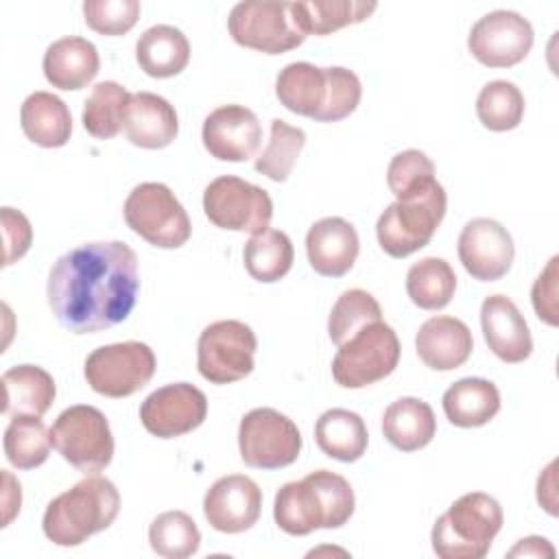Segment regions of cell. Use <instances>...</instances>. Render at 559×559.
I'll return each mask as SVG.
<instances>
[{
	"label": "cell",
	"mask_w": 559,
	"mask_h": 559,
	"mask_svg": "<svg viewBox=\"0 0 559 559\" xmlns=\"http://www.w3.org/2000/svg\"><path fill=\"white\" fill-rule=\"evenodd\" d=\"M140 290L138 255L122 240L83 242L50 269L48 306L72 334H94L124 321Z\"/></svg>",
	"instance_id": "obj_1"
},
{
	"label": "cell",
	"mask_w": 559,
	"mask_h": 559,
	"mask_svg": "<svg viewBox=\"0 0 559 559\" xmlns=\"http://www.w3.org/2000/svg\"><path fill=\"white\" fill-rule=\"evenodd\" d=\"M382 432L393 448L415 452L432 441L437 419L428 402L419 397H400L384 411Z\"/></svg>",
	"instance_id": "obj_28"
},
{
	"label": "cell",
	"mask_w": 559,
	"mask_h": 559,
	"mask_svg": "<svg viewBox=\"0 0 559 559\" xmlns=\"http://www.w3.org/2000/svg\"><path fill=\"white\" fill-rule=\"evenodd\" d=\"M50 430L35 415H15L4 430V454L17 469H35L50 454Z\"/></svg>",
	"instance_id": "obj_35"
},
{
	"label": "cell",
	"mask_w": 559,
	"mask_h": 559,
	"mask_svg": "<svg viewBox=\"0 0 559 559\" xmlns=\"http://www.w3.org/2000/svg\"><path fill=\"white\" fill-rule=\"evenodd\" d=\"M118 511L120 493L116 485L109 478L90 474L48 502L41 528L52 544L70 548L109 528Z\"/></svg>",
	"instance_id": "obj_3"
},
{
	"label": "cell",
	"mask_w": 559,
	"mask_h": 559,
	"mask_svg": "<svg viewBox=\"0 0 559 559\" xmlns=\"http://www.w3.org/2000/svg\"><path fill=\"white\" fill-rule=\"evenodd\" d=\"M360 240L354 225L341 216L317 221L306 234L310 266L325 277L345 275L358 258Z\"/></svg>",
	"instance_id": "obj_20"
},
{
	"label": "cell",
	"mask_w": 559,
	"mask_h": 559,
	"mask_svg": "<svg viewBox=\"0 0 559 559\" xmlns=\"http://www.w3.org/2000/svg\"><path fill=\"white\" fill-rule=\"evenodd\" d=\"M533 26L515 11L498 9L483 15L469 31L467 48L487 68H511L533 48Z\"/></svg>",
	"instance_id": "obj_14"
},
{
	"label": "cell",
	"mask_w": 559,
	"mask_h": 559,
	"mask_svg": "<svg viewBox=\"0 0 559 559\" xmlns=\"http://www.w3.org/2000/svg\"><path fill=\"white\" fill-rule=\"evenodd\" d=\"M509 557H555V548L544 537H524L511 550Z\"/></svg>",
	"instance_id": "obj_47"
},
{
	"label": "cell",
	"mask_w": 559,
	"mask_h": 559,
	"mask_svg": "<svg viewBox=\"0 0 559 559\" xmlns=\"http://www.w3.org/2000/svg\"><path fill=\"white\" fill-rule=\"evenodd\" d=\"M456 251L463 269L478 282L504 277L515 258L511 234L493 218L469 221L461 229Z\"/></svg>",
	"instance_id": "obj_16"
},
{
	"label": "cell",
	"mask_w": 559,
	"mask_h": 559,
	"mask_svg": "<svg viewBox=\"0 0 559 559\" xmlns=\"http://www.w3.org/2000/svg\"><path fill=\"white\" fill-rule=\"evenodd\" d=\"M415 349L426 367L435 371H450L469 358L474 338L461 319L439 314L421 323L415 336Z\"/></svg>",
	"instance_id": "obj_22"
},
{
	"label": "cell",
	"mask_w": 559,
	"mask_h": 559,
	"mask_svg": "<svg viewBox=\"0 0 559 559\" xmlns=\"http://www.w3.org/2000/svg\"><path fill=\"white\" fill-rule=\"evenodd\" d=\"M445 207L448 197L437 179L391 203L376 223V236L382 251L391 258H406L426 247L441 225Z\"/></svg>",
	"instance_id": "obj_5"
},
{
	"label": "cell",
	"mask_w": 559,
	"mask_h": 559,
	"mask_svg": "<svg viewBox=\"0 0 559 559\" xmlns=\"http://www.w3.org/2000/svg\"><path fill=\"white\" fill-rule=\"evenodd\" d=\"M85 24L100 35H124L140 17L138 0H85Z\"/></svg>",
	"instance_id": "obj_40"
},
{
	"label": "cell",
	"mask_w": 559,
	"mask_h": 559,
	"mask_svg": "<svg viewBox=\"0 0 559 559\" xmlns=\"http://www.w3.org/2000/svg\"><path fill=\"white\" fill-rule=\"evenodd\" d=\"M50 441L72 467L85 476L103 472L114 456V437L107 417L90 404L66 408L50 428Z\"/></svg>",
	"instance_id": "obj_7"
},
{
	"label": "cell",
	"mask_w": 559,
	"mask_h": 559,
	"mask_svg": "<svg viewBox=\"0 0 559 559\" xmlns=\"http://www.w3.org/2000/svg\"><path fill=\"white\" fill-rule=\"evenodd\" d=\"M127 140L140 148H164L179 131L175 107L159 94L135 92L129 98L122 124Z\"/></svg>",
	"instance_id": "obj_21"
},
{
	"label": "cell",
	"mask_w": 559,
	"mask_h": 559,
	"mask_svg": "<svg viewBox=\"0 0 559 559\" xmlns=\"http://www.w3.org/2000/svg\"><path fill=\"white\" fill-rule=\"evenodd\" d=\"M148 542L159 557L186 559L199 550L201 533L188 513L166 511L151 522Z\"/></svg>",
	"instance_id": "obj_36"
},
{
	"label": "cell",
	"mask_w": 559,
	"mask_h": 559,
	"mask_svg": "<svg viewBox=\"0 0 559 559\" xmlns=\"http://www.w3.org/2000/svg\"><path fill=\"white\" fill-rule=\"evenodd\" d=\"M400 341L391 325L376 321L338 345L332 360V376L345 389H362L386 376L400 362Z\"/></svg>",
	"instance_id": "obj_8"
},
{
	"label": "cell",
	"mask_w": 559,
	"mask_h": 559,
	"mask_svg": "<svg viewBox=\"0 0 559 559\" xmlns=\"http://www.w3.org/2000/svg\"><path fill=\"white\" fill-rule=\"evenodd\" d=\"M240 459L249 467L280 469L297 461L301 435L293 419L275 408H253L238 426Z\"/></svg>",
	"instance_id": "obj_11"
},
{
	"label": "cell",
	"mask_w": 559,
	"mask_h": 559,
	"mask_svg": "<svg viewBox=\"0 0 559 559\" xmlns=\"http://www.w3.org/2000/svg\"><path fill=\"white\" fill-rule=\"evenodd\" d=\"M376 9H378V2H365V0L290 2V13L306 37L328 35L347 24L365 22Z\"/></svg>",
	"instance_id": "obj_31"
},
{
	"label": "cell",
	"mask_w": 559,
	"mask_h": 559,
	"mask_svg": "<svg viewBox=\"0 0 559 559\" xmlns=\"http://www.w3.org/2000/svg\"><path fill=\"white\" fill-rule=\"evenodd\" d=\"M155 373V354L146 343L124 341L94 349L85 360L87 384L105 397H129Z\"/></svg>",
	"instance_id": "obj_10"
},
{
	"label": "cell",
	"mask_w": 559,
	"mask_h": 559,
	"mask_svg": "<svg viewBox=\"0 0 559 559\" xmlns=\"http://www.w3.org/2000/svg\"><path fill=\"white\" fill-rule=\"evenodd\" d=\"M352 485L330 469H317L277 489L275 524L288 535H310L317 528H341L354 513Z\"/></svg>",
	"instance_id": "obj_2"
},
{
	"label": "cell",
	"mask_w": 559,
	"mask_h": 559,
	"mask_svg": "<svg viewBox=\"0 0 559 559\" xmlns=\"http://www.w3.org/2000/svg\"><path fill=\"white\" fill-rule=\"evenodd\" d=\"M502 528V509L483 491L461 496L437 518L430 542L441 559H483Z\"/></svg>",
	"instance_id": "obj_4"
},
{
	"label": "cell",
	"mask_w": 559,
	"mask_h": 559,
	"mask_svg": "<svg viewBox=\"0 0 559 559\" xmlns=\"http://www.w3.org/2000/svg\"><path fill=\"white\" fill-rule=\"evenodd\" d=\"M275 96L288 111L319 122L330 96L328 68L308 61L284 66L275 79Z\"/></svg>",
	"instance_id": "obj_23"
},
{
	"label": "cell",
	"mask_w": 559,
	"mask_h": 559,
	"mask_svg": "<svg viewBox=\"0 0 559 559\" xmlns=\"http://www.w3.org/2000/svg\"><path fill=\"white\" fill-rule=\"evenodd\" d=\"M314 439L325 456L343 463L358 461L369 443L362 417L347 408H330L321 413L314 424Z\"/></svg>",
	"instance_id": "obj_30"
},
{
	"label": "cell",
	"mask_w": 559,
	"mask_h": 559,
	"mask_svg": "<svg viewBox=\"0 0 559 559\" xmlns=\"http://www.w3.org/2000/svg\"><path fill=\"white\" fill-rule=\"evenodd\" d=\"M555 467L557 463L552 461L544 474H539L537 478V502L550 513L557 515V500H555Z\"/></svg>",
	"instance_id": "obj_45"
},
{
	"label": "cell",
	"mask_w": 559,
	"mask_h": 559,
	"mask_svg": "<svg viewBox=\"0 0 559 559\" xmlns=\"http://www.w3.org/2000/svg\"><path fill=\"white\" fill-rule=\"evenodd\" d=\"M500 411V391L485 378H463L443 393V413L459 428L489 424Z\"/></svg>",
	"instance_id": "obj_29"
},
{
	"label": "cell",
	"mask_w": 559,
	"mask_h": 559,
	"mask_svg": "<svg viewBox=\"0 0 559 559\" xmlns=\"http://www.w3.org/2000/svg\"><path fill=\"white\" fill-rule=\"evenodd\" d=\"M20 124L24 135L44 148L68 144L72 133V116L68 105L50 92H33L20 109Z\"/></svg>",
	"instance_id": "obj_27"
},
{
	"label": "cell",
	"mask_w": 559,
	"mask_h": 559,
	"mask_svg": "<svg viewBox=\"0 0 559 559\" xmlns=\"http://www.w3.org/2000/svg\"><path fill=\"white\" fill-rule=\"evenodd\" d=\"M557 262L559 258L552 255L546 264V269L539 273V277L533 284L531 290V299H533V308L535 314L548 323V325H557Z\"/></svg>",
	"instance_id": "obj_44"
},
{
	"label": "cell",
	"mask_w": 559,
	"mask_h": 559,
	"mask_svg": "<svg viewBox=\"0 0 559 559\" xmlns=\"http://www.w3.org/2000/svg\"><path fill=\"white\" fill-rule=\"evenodd\" d=\"M476 116L489 131H511L522 122L524 96L511 81H489L476 98Z\"/></svg>",
	"instance_id": "obj_37"
},
{
	"label": "cell",
	"mask_w": 559,
	"mask_h": 559,
	"mask_svg": "<svg viewBox=\"0 0 559 559\" xmlns=\"http://www.w3.org/2000/svg\"><path fill=\"white\" fill-rule=\"evenodd\" d=\"M201 140L221 162H247L260 148L262 124L245 105H223L203 120Z\"/></svg>",
	"instance_id": "obj_17"
},
{
	"label": "cell",
	"mask_w": 559,
	"mask_h": 559,
	"mask_svg": "<svg viewBox=\"0 0 559 559\" xmlns=\"http://www.w3.org/2000/svg\"><path fill=\"white\" fill-rule=\"evenodd\" d=\"M131 94L116 81L94 85L83 105V127L96 140H109L120 133Z\"/></svg>",
	"instance_id": "obj_34"
},
{
	"label": "cell",
	"mask_w": 559,
	"mask_h": 559,
	"mask_svg": "<svg viewBox=\"0 0 559 559\" xmlns=\"http://www.w3.org/2000/svg\"><path fill=\"white\" fill-rule=\"evenodd\" d=\"M376 321H382V310L376 297L362 288H349L332 306L328 319V334L334 345H343L358 330Z\"/></svg>",
	"instance_id": "obj_39"
},
{
	"label": "cell",
	"mask_w": 559,
	"mask_h": 559,
	"mask_svg": "<svg viewBox=\"0 0 559 559\" xmlns=\"http://www.w3.org/2000/svg\"><path fill=\"white\" fill-rule=\"evenodd\" d=\"M2 413L41 417L55 402L57 386L52 376L37 365H17L2 373Z\"/></svg>",
	"instance_id": "obj_25"
},
{
	"label": "cell",
	"mask_w": 559,
	"mask_h": 559,
	"mask_svg": "<svg viewBox=\"0 0 559 559\" xmlns=\"http://www.w3.org/2000/svg\"><path fill=\"white\" fill-rule=\"evenodd\" d=\"M207 417V397L190 382L153 391L140 406V421L157 439H175L199 428Z\"/></svg>",
	"instance_id": "obj_15"
},
{
	"label": "cell",
	"mask_w": 559,
	"mask_h": 559,
	"mask_svg": "<svg viewBox=\"0 0 559 559\" xmlns=\"http://www.w3.org/2000/svg\"><path fill=\"white\" fill-rule=\"evenodd\" d=\"M98 50L85 37H61L46 48L44 76L57 90H81L98 74Z\"/></svg>",
	"instance_id": "obj_24"
},
{
	"label": "cell",
	"mask_w": 559,
	"mask_h": 559,
	"mask_svg": "<svg viewBox=\"0 0 559 559\" xmlns=\"http://www.w3.org/2000/svg\"><path fill=\"white\" fill-rule=\"evenodd\" d=\"M432 179H435V164L428 159L426 153L417 148L397 153L386 168V183H389V190L395 194V199H402L404 194L426 186Z\"/></svg>",
	"instance_id": "obj_41"
},
{
	"label": "cell",
	"mask_w": 559,
	"mask_h": 559,
	"mask_svg": "<svg viewBox=\"0 0 559 559\" xmlns=\"http://www.w3.org/2000/svg\"><path fill=\"white\" fill-rule=\"evenodd\" d=\"M306 144V133L280 118L271 120V135L264 151L255 157V170L271 181H286L301 148Z\"/></svg>",
	"instance_id": "obj_38"
},
{
	"label": "cell",
	"mask_w": 559,
	"mask_h": 559,
	"mask_svg": "<svg viewBox=\"0 0 559 559\" xmlns=\"http://www.w3.org/2000/svg\"><path fill=\"white\" fill-rule=\"evenodd\" d=\"M328 74H330V96L319 122H338L358 107L362 96V85L352 70L341 66L328 68Z\"/></svg>",
	"instance_id": "obj_42"
},
{
	"label": "cell",
	"mask_w": 559,
	"mask_h": 559,
	"mask_svg": "<svg viewBox=\"0 0 559 559\" xmlns=\"http://www.w3.org/2000/svg\"><path fill=\"white\" fill-rule=\"evenodd\" d=\"M0 218H2V236H4V262L2 264L9 266L28 251V247L33 242V227H31L28 218L13 207H2Z\"/></svg>",
	"instance_id": "obj_43"
},
{
	"label": "cell",
	"mask_w": 559,
	"mask_h": 559,
	"mask_svg": "<svg viewBox=\"0 0 559 559\" xmlns=\"http://www.w3.org/2000/svg\"><path fill=\"white\" fill-rule=\"evenodd\" d=\"M124 221L140 238L159 249H177L188 242L192 225L175 192L157 181L135 186L124 201Z\"/></svg>",
	"instance_id": "obj_6"
},
{
	"label": "cell",
	"mask_w": 559,
	"mask_h": 559,
	"mask_svg": "<svg viewBox=\"0 0 559 559\" xmlns=\"http://www.w3.org/2000/svg\"><path fill=\"white\" fill-rule=\"evenodd\" d=\"M2 480H4V518H2V526H9V522L20 513L22 491H20V483L7 469L2 472Z\"/></svg>",
	"instance_id": "obj_46"
},
{
	"label": "cell",
	"mask_w": 559,
	"mask_h": 559,
	"mask_svg": "<svg viewBox=\"0 0 559 559\" xmlns=\"http://www.w3.org/2000/svg\"><path fill=\"white\" fill-rule=\"evenodd\" d=\"M262 509L260 487L242 474H229L218 478L203 498V513L212 528L218 533L249 531Z\"/></svg>",
	"instance_id": "obj_18"
},
{
	"label": "cell",
	"mask_w": 559,
	"mask_h": 559,
	"mask_svg": "<svg viewBox=\"0 0 559 559\" xmlns=\"http://www.w3.org/2000/svg\"><path fill=\"white\" fill-rule=\"evenodd\" d=\"M247 273L264 284L282 280L293 266V242L280 229H264L253 234L242 251Z\"/></svg>",
	"instance_id": "obj_33"
},
{
	"label": "cell",
	"mask_w": 559,
	"mask_h": 559,
	"mask_svg": "<svg viewBox=\"0 0 559 559\" xmlns=\"http://www.w3.org/2000/svg\"><path fill=\"white\" fill-rule=\"evenodd\" d=\"M135 59L144 74L153 79H170L186 70L190 61V41L179 28L155 24L140 35Z\"/></svg>",
	"instance_id": "obj_26"
},
{
	"label": "cell",
	"mask_w": 559,
	"mask_h": 559,
	"mask_svg": "<svg viewBox=\"0 0 559 559\" xmlns=\"http://www.w3.org/2000/svg\"><path fill=\"white\" fill-rule=\"evenodd\" d=\"M203 210L210 223L229 231L260 234L273 218L269 192L240 177L223 175L210 181L203 192Z\"/></svg>",
	"instance_id": "obj_13"
},
{
	"label": "cell",
	"mask_w": 559,
	"mask_h": 559,
	"mask_svg": "<svg viewBox=\"0 0 559 559\" xmlns=\"http://www.w3.org/2000/svg\"><path fill=\"white\" fill-rule=\"evenodd\" d=\"M258 338L253 330L236 319L210 323L197 343L199 373L212 384L238 382L253 371Z\"/></svg>",
	"instance_id": "obj_9"
},
{
	"label": "cell",
	"mask_w": 559,
	"mask_h": 559,
	"mask_svg": "<svg viewBox=\"0 0 559 559\" xmlns=\"http://www.w3.org/2000/svg\"><path fill=\"white\" fill-rule=\"evenodd\" d=\"M480 328L489 349L504 362H522L533 352L528 325L507 295H489L480 306Z\"/></svg>",
	"instance_id": "obj_19"
},
{
	"label": "cell",
	"mask_w": 559,
	"mask_h": 559,
	"mask_svg": "<svg viewBox=\"0 0 559 559\" xmlns=\"http://www.w3.org/2000/svg\"><path fill=\"white\" fill-rule=\"evenodd\" d=\"M229 35L236 44L266 55H282L304 44L290 2H238L227 17Z\"/></svg>",
	"instance_id": "obj_12"
},
{
	"label": "cell",
	"mask_w": 559,
	"mask_h": 559,
	"mask_svg": "<svg viewBox=\"0 0 559 559\" xmlns=\"http://www.w3.org/2000/svg\"><path fill=\"white\" fill-rule=\"evenodd\" d=\"M456 290V275L443 258H424L406 273V293L421 310L445 308Z\"/></svg>",
	"instance_id": "obj_32"
}]
</instances>
